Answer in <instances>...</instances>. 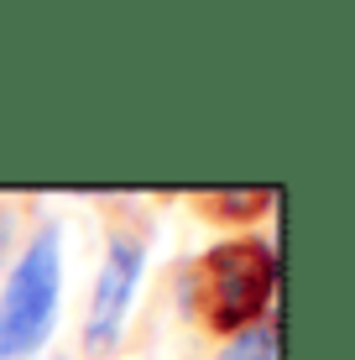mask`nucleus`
Masks as SVG:
<instances>
[{"mask_svg":"<svg viewBox=\"0 0 355 360\" xmlns=\"http://www.w3.org/2000/svg\"><path fill=\"white\" fill-rule=\"evenodd\" d=\"M63 235L58 225H42L27 240L6 292H0V360H32L53 334L58 319V288H63Z\"/></svg>","mask_w":355,"mask_h":360,"instance_id":"obj_2","label":"nucleus"},{"mask_svg":"<svg viewBox=\"0 0 355 360\" xmlns=\"http://www.w3.org/2000/svg\"><path fill=\"white\" fill-rule=\"evenodd\" d=\"M141 240L136 235H115L105 251V266H100V282H94V303H89V324H84V350L89 355H105L110 345L120 340V324L131 314V297H136V282H141Z\"/></svg>","mask_w":355,"mask_h":360,"instance_id":"obj_3","label":"nucleus"},{"mask_svg":"<svg viewBox=\"0 0 355 360\" xmlns=\"http://www.w3.org/2000/svg\"><path fill=\"white\" fill-rule=\"evenodd\" d=\"M214 360H277V329H262V324L235 329Z\"/></svg>","mask_w":355,"mask_h":360,"instance_id":"obj_4","label":"nucleus"},{"mask_svg":"<svg viewBox=\"0 0 355 360\" xmlns=\"http://www.w3.org/2000/svg\"><path fill=\"white\" fill-rule=\"evenodd\" d=\"M272 288H277V256H272V245H262V240H230V245L204 251V262H199V271H193V282H188L193 297H183V303L199 308L209 329L235 334V329H251V319L266 314Z\"/></svg>","mask_w":355,"mask_h":360,"instance_id":"obj_1","label":"nucleus"},{"mask_svg":"<svg viewBox=\"0 0 355 360\" xmlns=\"http://www.w3.org/2000/svg\"><path fill=\"white\" fill-rule=\"evenodd\" d=\"M209 204L219 209V219H251L266 209V193L262 188H235V193H214Z\"/></svg>","mask_w":355,"mask_h":360,"instance_id":"obj_5","label":"nucleus"}]
</instances>
